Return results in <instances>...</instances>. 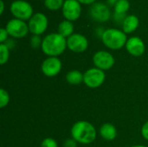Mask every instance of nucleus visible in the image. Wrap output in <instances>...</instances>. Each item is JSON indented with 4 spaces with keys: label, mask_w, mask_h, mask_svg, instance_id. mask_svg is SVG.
<instances>
[{
    "label": "nucleus",
    "mask_w": 148,
    "mask_h": 147,
    "mask_svg": "<svg viewBox=\"0 0 148 147\" xmlns=\"http://www.w3.org/2000/svg\"><path fill=\"white\" fill-rule=\"evenodd\" d=\"M42 52L49 57H56L62 55L67 48V40L59 33H51L42 39Z\"/></svg>",
    "instance_id": "nucleus-1"
},
{
    "label": "nucleus",
    "mask_w": 148,
    "mask_h": 147,
    "mask_svg": "<svg viewBox=\"0 0 148 147\" xmlns=\"http://www.w3.org/2000/svg\"><path fill=\"white\" fill-rule=\"evenodd\" d=\"M71 136L77 143L88 145L95 141L96 138V130L91 123L80 120L73 125L71 128Z\"/></svg>",
    "instance_id": "nucleus-2"
},
{
    "label": "nucleus",
    "mask_w": 148,
    "mask_h": 147,
    "mask_svg": "<svg viewBox=\"0 0 148 147\" xmlns=\"http://www.w3.org/2000/svg\"><path fill=\"white\" fill-rule=\"evenodd\" d=\"M101 40L106 47L113 50L121 49L127 42L126 33L117 29H106L101 35Z\"/></svg>",
    "instance_id": "nucleus-3"
},
{
    "label": "nucleus",
    "mask_w": 148,
    "mask_h": 147,
    "mask_svg": "<svg viewBox=\"0 0 148 147\" xmlns=\"http://www.w3.org/2000/svg\"><path fill=\"white\" fill-rule=\"evenodd\" d=\"M106 79V75L103 70L97 68L88 69L83 74V82L90 88H96L101 87Z\"/></svg>",
    "instance_id": "nucleus-4"
},
{
    "label": "nucleus",
    "mask_w": 148,
    "mask_h": 147,
    "mask_svg": "<svg viewBox=\"0 0 148 147\" xmlns=\"http://www.w3.org/2000/svg\"><path fill=\"white\" fill-rule=\"evenodd\" d=\"M10 12L17 19L25 21L32 17L33 9L32 6L26 1L16 0L10 4Z\"/></svg>",
    "instance_id": "nucleus-5"
},
{
    "label": "nucleus",
    "mask_w": 148,
    "mask_h": 147,
    "mask_svg": "<svg viewBox=\"0 0 148 147\" xmlns=\"http://www.w3.org/2000/svg\"><path fill=\"white\" fill-rule=\"evenodd\" d=\"M6 30L9 36L14 38H22L27 36L28 32L29 31V26L23 20L14 18L8 22L6 24Z\"/></svg>",
    "instance_id": "nucleus-6"
},
{
    "label": "nucleus",
    "mask_w": 148,
    "mask_h": 147,
    "mask_svg": "<svg viewBox=\"0 0 148 147\" xmlns=\"http://www.w3.org/2000/svg\"><path fill=\"white\" fill-rule=\"evenodd\" d=\"M29 29L33 35L40 36L48 28V18L42 13H36L29 20Z\"/></svg>",
    "instance_id": "nucleus-7"
},
{
    "label": "nucleus",
    "mask_w": 148,
    "mask_h": 147,
    "mask_svg": "<svg viewBox=\"0 0 148 147\" xmlns=\"http://www.w3.org/2000/svg\"><path fill=\"white\" fill-rule=\"evenodd\" d=\"M93 62L95 68L104 71V70L110 69L114 65L115 60L109 52L100 50V51H97L94 55Z\"/></svg>",
    "instance_id": "nucleus-8"
},
{
    "label": "nucleus",
    "mask_w": 148,
    "mask_h": 147,
    "mask_svg": "<svg viewBox=\"0 0 148 147\" xmlns=\"http://www.w3.org/2000/svg\"><path fill=\"white\" fill-rule=\"evenodd\" d=\"M62 68V62L57 57H48L42 63V72L48 77H54L57 75Z\"/></svg>",
    "instance_id": "nucleus-9"
},
{
    "label": "nucleus",
    "mask_w": 148,
    "mask_h": 147,
    "mask_svg": "<svg viewBox=\"0 0 148 147\" xmlns=\"http://www.w3.org/2000/svg\"><path fill=\"white\" fill-rule=\"evenodd\" d=\"M82 12V7L77 0H66L62 6V14L69 21L77 20Z\"/></svg>",
    "instance_id": "nucleus-10"
},
{
    "label": "nucleus",
    "mask_w": 148,
    "mask_h": 147,
    "mask_svg": "<svg viewBox=\"0 0 148 147\" xmlns=\"http://www.w3.org/2000/svg\"><path fill=\"white\" fill-rule=\"evenodd\" d=\"M67 47L69 50L75 53H82L88 47V39L81 34H73L67 39Z\"/></svg>",
    "instance_id": "nucleus-11"
},
{
    "label": "nucleus",
    "mask_w": 148,
    "mask_h": 147,
    "mask_svg": "<svg viewBox=\"0 0 148 147\" xmlns=\"http://www.w3.org/2000/svg\"><path fill=\"white\" fill-rule=\"evenodd\" d=\"M90 15L92 18L97 22H107L111 16L109 8L102 3H95L90 8Z\"/></svg>",
    "instance_id": "nucleus-12"
},
{
    "label": "nucleus",
    "mask_w": 148,
    "mask_h": 147,
    "mask_svg": "<svg viewBox=\"0 0 148 147\" xmlns=\"http://www.w3.org/2000/svg\"><path fill=\"white\" fill-rule=\"evenodd\" d=\"M126 49L133 56H140L144 54L146 46L144 42L140 37L133 36L127 40L126 43Z\"/></svg>",
    "instance_id": "nucleus-13"
},
{
    "label": "nucleus",
    "mask_w": 148,
    "mask_h": 147,
    "mask_svg": "<svg viewBox=\"0 0 148 147\" xmlns=\"http://www.w3.org/2000/svg\"><path fill=\"white\" fill-rule=\"evenodd\" d=\"M100 134L103 139L107 141H112L117 136V130L113 124L105 123L101 126Z\"/></svg>",
    "instance_id": "nucleus-14"
},
{
    "label": "nucleus",
    "mask_w": 148,
    "mask_h": 147,
    "mask_svg": "<svg viewBox=\"0 0 148 147\" xmlns=\"http://www.w3.org/2000/svg\"><path fill=\"white\" fill-rule=\"evenodd\" d=\"M139 24H140V21L136 16L134 15L127 16V17L125 18L122 23L123 31L126 34H130L137 29V28L139 27Z\"/></svg>",
    "instance_id": "nucleus-15"
},
{
    "label": "nucleus",
    "mask_w": 148,
    "mask_h": 147,
    "mask_svg": "<svg viewBox=\"0 0 148 147\" xmlns=\"http://www.w3.org/2000/svg\"><path fill=\"white\" fill-rule=\"evenodd\" d=\"M74 31V25L71 21L65 20L60 23L58 26V33L62 36L63 37H69L70 36L73 35Z\"/></svg>",
    "instance_id": "nucleus-16"
},
{
    "label": "nucleus",
    "mask_w": 148,
    "mask_h": 147,
    "mask_svg": "<svg viewBox=\"0 0 148 147\" xmlns=\"http://www.w3.org/2000/svg\"><path fill=\"white\" fill-rule=\"evenodd\" d=\"M66 81L71 85H80L83 82V74L79 70L69 71L66 75Z\"/></svg>",
    "instance_id": "nucleus-17"
},
{
    "label": "nucleus",
    "mask_w": 148,
    "mask_h": 147,
    "mask_svg": "<svg viewBox=\"0 0 148 147\" xmlns=\"http://www.w3.org/2000/svg\"><path fill=\"white\" fill-rule=\"evenodd\" d=\"M130 8V3L127 0H119L114 5V14L126 15Z\"/></svg>",
    "instance_id": "nucleus-18"
},
{
    "label": "nucleus",
    "mask_w": 148,
    "mask_h": 147,
    "mask_svg": "<svg viewBox=\"0 0 148 147\" xmlns=\"http://www.w3.org/2000/svg\"><path fill=\"white\" fill-rule=\"evenodd\" d=\"M10 57V49L5 43L0 44V64L4 65Z\"/></svg>",
    "instance_id": "nucleus-19"
},
{
    "label": "nucleus",
    "mask_w": 148,
    "mask_h": 147,
    "mask_svg": "<svg viewBox=\"0 0 148 147\" xmlns=\"http://www.w3.org/2000/svg\"><path fill=\"white\" fill-rule=\"evenodd\" d=\"M63 0H45V7L50 10H57L63 6Z\"/></svg>",
    "instance_id": "nucleus-20"
},
{
    "label": "nucleus",
    "mask_w": 148,
    "mask_h": 147,
    "mask_svg": "<svg viewBox=\"0 0 148 147\" xmlns=\"http://www.w3.org/2000/svg\"><path fill=\"white\" fill-rule=\"evenodd\" d=\"M10 101V95L8 94V92L6 90H4L3 88L0 89V107L3 108L5 107Z\"/></svg>",
    "instance_id": "nucleus-21"
},
{
    "label": "nucleus",
    "mask_w": 148,
    "mask_h": 147,
    "mask_svg": "<svg viewBox=\"0 0 148 147\" xmlns=\"http://www.w3.org/2000/svg\"><path fill=\"white\" fill-rule=\"evenodd\" d=\"M42 41L40 37V36L34 35L30 39V44L33 49H38L39 47H42Z\"/></svg>",
    "instance_id": "nucleus-22"
},
{
    "label": "nucleus",
    "mask_w": 148,
    "mask_h": 147,
    "mask_svg": "<svg viewBox=\"0 0 148 147\" xmlns=\"http://www.w3.org/2000/svg\"><path fill=\"white\" fill-rule=\"evenodd\" d=\"M41 147H58V145H57L56 141L54 139L46 138L42 141Z\"/></svg>",
    "instance_id": "nucleus-23"
},
{
    "label": "nucleus",
    "mask_w": 148,
    "mask_h": 147,
    "mask_svg": "<svg viewBox=\"0 0 148 147\" xmlns=\"http://www.w3.org/2000/svg\"><path fill=\"white\" fill-rule=\"evenodd\" d=\"M8 36H9V34H8L6 29L1 28L0 29V42H1V43H3L8 39Z\"/></svg>",
    "instance_id": "nucleus-24"
},
{
    "label": "nucleus",
    "mask_w": 148,
    "mask_h": 147,
    "mask_svg": "<svg viewBox=\"0 0 148 147\" xmlns=\"http://www.w3.org/2000/svg\"><path fill=\"white\" fill-rule=\"evenodd\" d=\"M63 147H77V142L72 138V139H68L65 140Z\"/></svg>",
    "instance_id": "nucleus-25"
},
{
    "label": "nucleus",
    "mask_w": 148,
    "mask_h": 147,
    "mask_svg": "<svg viewBox=\"0 0 148 147\" xmlns=\"http://www.w3.org/2000/svg\"><path fill=\"white\" fill-rule=\"evenodd\" d=\"M141 134H142V136H143V138L145 139L148 140V121H147L143 125V126L141 128Z\"/></svg>",
    "instance_id": "nucleus-26"
},
{
    "label": "nucleus",
    "mask_w": 148,
    "mask_h": 147,
    "mask_svg": "<svg viewBox=\"0 0 148 147\" xmlns=\"http://www.w3.org/2000/svg\"><path fill=\"white\" fill-rule=\"evenodd\" d=\"M77 1L83 4H91V3H94L96 0H77Z\"/></svg>",
    "instance_id": "nucleus-27"
},
{
    "label": "nucleus",
    "mask_w": 148,
    "mask_h": 147,
    "mask_svg": "<svg viewBox=\"0 0 148 147\" xmlns=\"http://www.w3.org/2000/svg\"><path fill=\"white\" fill-rule=\"evenodd\" d=\"M0 6H1V10H0V15H2L3 13V10H4V3H3V1L1 0L0 1Z\"/></svg>",
    "instance_id": "nucleus-28"
},
{
    "label": "nucleus",
    "mask_w": 148,
    "mask_h": 147,
    "mask_svg": "<svg viewBox=\"0 0 148 147\" xmlns=\"http://www.w3.org/2000/svg\"><path fill=\"white\" fill-rule=\"evenodd\" d=\"M108 3L111 4V5H115V3L119 1V0H108Z\"/></svg>",
    "instance_id": "nucleus-29"
},
{
    "label": "nucleus",
    "mask_w": 148,
    "mask_h": 147,
    "mask_svg": "<svg viewBox=\"0 0 148 147\" xmlns=\"http://www.w3.org/2000/svg\"><path fill=\"white\" fill-rule=\"evenodd\" d=\"M131 147H147V146H131Z\"/></svg>",
    "instance_id": "nucleus-30"
}]
</instances>
